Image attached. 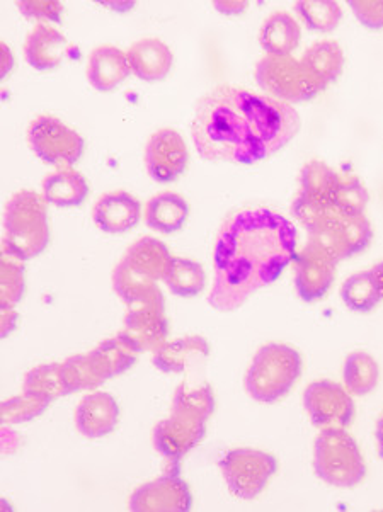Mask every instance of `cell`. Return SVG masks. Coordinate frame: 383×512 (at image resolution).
I'll list each match as a JSON object with an SVG mask.
<instances>
[{
  "label": "cell",
  "mask_w": 383,
  "mask_h": 512,
  "mask_svg": "<svg viewBox=\"0 0 383 512\" xmlns=\"http://www.w3.org/2000/svg\"><path fill=\"white\" fill-rule=\"evenodd\" d=\"M132 74L143 82H161L172 70L174 55L159 38H143L133 43L126 52Z\"/></svg>",
  "instance_id": "obj_21"
},
{
  "label": "cell",
  "mask_w": 383,
  "mask_h": 512,
  "mask_svg": "<svg viewBox=\"0 0 383 512\" xmlns=\"http://www.w3.org/2000/svg\"><path fill=\"white\" fill-rule=\"evenodd\" d=\"M19 11L38 24L58 23L62 19L63 4L57 0H26L18 2Z\"/></svg>",
  "instance_id": "obj_39"
},
{
  "label": "cell",
  "mask_w": 383,
  "mask_h": 512,
  "mask_svg": "<svg viewBox=\"0 0 383 512\" xmlns=\"http://www.w3.org/2000/svg\"><path fill=\"white\" fill-rule=\"evenodd\" d=\"M145 222L159 234H174L183 228L189 217L188 201L172 191L155 194L145 205Z\"/></svg>",
  "instance_id": "obj_27"
},
{
  "label": "cell",
  "mask_w": 383,
  "mask_h": 512,
  "mask_svg": "<svg viewBox=\"0 0 383 512\" xmlns=\"http://www.w3.org/2000/svg\"><path fill=\"white\" fill-rule=\"evenodd\" d=\"M137 356L138 353H135L120 336H116L101 342L98 348L89 351L86 354V359L96 382L98 385H103L111 378L130 370L135 365Z\"/></svg>",
  "instance_id": "obj_24"
},
{
  "label": "cell",
  "mask_w": 383,
  "mask_h": 512,
  "mask_svg": "<svg viewBox=\"0 0 383 512\" xmlns=\"http://www.w3.org/2000/svg\"><path fill=\"white\" fill-rule=\"evenodd\" d=\"M372 239V223L365 215L349 217L334 211L324 222L309 230L307 244L338 264L365 251Z\"/></svg>",
  "instance_id": "obj_9"
},
{
  "label": "cell",
  "mask_w": 383,
  "mask_h": 512,
  "mask_svg": "<svg viewBox=\"0 0 383 512\" xmlns=\"http://www.w3.org/2000/svg\"><path fill=\"white\" fill-rule=\"evenodd\" d=\"M302 28L292 14L285 11H276L264 19L259 31V45L266 55L286 57L292 55L300 45Z\"/></svg>",
  "instance_id": "obj_25"
},
{
  "label": "cell",
  "mask_w": 383,
  "mask_h": 512,
  "mask_svg": "<svg viewBox=\"0 0 383 512\" xmlns=\"http://www.w3.org/2000/svg\"><path fill=\"white\" fill-rule=\"evenodd\" d=\"M50 242L48 201L43 194L23 189L7 201L4 213V254L19 261L40 256Z\"/></svg>",
  "instance_id": "obj_4"
},
{
  "label": "cell",
  "mask_w": 383,
  "mask_h": 512,
  "mask_svg": "<svg viewBox=\"0 0 383 512\" xmlns=\"http://www.w3.org/2000/svg\"><path fill=\"white\" fill-rule=\"evenodd\" d=\"M295 11L317 33H332L343 21V9L336 0H302L295 4Z\"/></svg>",
  "instance_id": "obj_32"
},
{
  "label": "cell",
  "mask_w": 383,
  "mask_h": 512,
  "mask_svg": "<svg viewBox=\"0 0 383 512\" xmlns=\"http://www.w3.org/2000/svg\"><path fill=\"white\" fill-rule=\"evenodd\" d=\"M213 7L223 16H241L249 9V2L246 0H222V2H213Z\"/></svg>",
  "instance_id": "obj_41"
},
{
  "label": "cell",
  "mask_w": 383,
  "mask_h": 512,
  "mask_svg": "<svg viewBox=\"0 0 383 512\" xmlns=\"http://www.w3.org/2000/svg\"><path fill=\"white\" fill-rule=\"evenodd\" d=\"M215 410V395L208 383L183 382L172 397L171 412L208 421Z\"/></svg>",
  "instance_id": "obj_30"
},
{
  "label": "cell",
  "mask_w": 383,
  "mask_h": 512,
  "mask_svg": "<svg viewBox=\"0 0 383 512\" xmlns=\"http://www.w3.org/2000/svg\"><path fill=\"white\" fill-rule=\"evenodd\" d=\"M189 152L181 133L161 128L149 138L145 147V167L157 183H172L183 176L188 167Z\"/></svg>",
  "instance_id": "obj_14"
},
{
  "label": "cell",
  "mask_w": 383,
  "mask_h": 512,
  "mask_svg": "<svg viewBox=\"0 0 383 512\" xmlns=\"http://www.w3.org/2000/svg\"><path fill=\"white\" fill-rule=\"evenodd\" d=\"M380 366L377 359L366 351L349 354L343 366V385L351 395L365 397L378 387Z\"/></svg>",
  "instance_id": "obj_29"
},
{
  "label": "cell",
  "mask_w": 383,
  "mask_h": 512,
  "mask_svg": "<svg viewBox=\"0 0 383 512\" xmlns=\"http://www.w3.org/2000/svg\"><path fill=\"white\" fill-rule=\"evenodd\" d=\"M69 53V41L53 26L36 24L24 41V58L35 70L48 72L62 65Z\"/></svg>",
  "instance_id": "obj_20"
},
{
  "label": "cell",
  "mask_w": 383,
  "mask_h": 512,
  "mask_svg": "<svg viewBox=\"0 0 383 512\" xmlns=\"http://www.w3.org/2000/svg\"><path fill=\"white\" fill-rule=\"evenodd\" d=\"M104 6L109 7V9H120V12L128 11V9H132L135 4L133 2H128V4H123V2H111V4H104Z\"/></svg>",
  "instance_id": "obj_46"
},
{
  "label": "cell",
  "mask_w": 383,
  "mask_h": 512,
  "mask_svg": "<svg viewBox=\"0 0 383 512\" xmlns=\"http://www.w3.org/2000/svg\"><path fill=\"white\" fill-rule=\"evenodd\" d=\"M336 281V262L326 254L305 245L295 257V290L303 302H319Z\"/></svg>",
  "instance_id": "obj_17"
},
{
  "label": "cell",
  "mask_w": 383,
  "mask_h": 512,
  "mask_svg": "<svg viewBox=\"0 0 383 512\" xmlns=\"http://www.w3.org/2000/svg\"><path fill=\"white\" fill-rule=\"evenodd\" d=\"M303 373L302 354L283 342H268L254 354L244 378L251 399L275 404L292 392Z\"/></svg>",
  "instance_id": "obj_5"
},
{
  "label": "cell",
  "mask_w": 383,
  "mask_h": 512,
  "mask_svg": "<svg viewBox=\"0 0 383 512\" xmlns=\"http://www.w3.org/2000/svg\"><path fill=\"white\" fill-rule=\"evenodd\" d=\"M191 506V490L176 473L140 485L130 497V509L137 512H183Z\"/></svg>",
  "instance_id": "obj_15"
},
{
  "label": "cell",
  "mask_w": 383,
  "mask_h": 512,
  "mask_svg": "<svg viewBox=\"0 0 383 512\" xmlns=\"http://www.w3.org/2000/svg\"><path fill=\"white\" fill-rule=\"evenodd\" d=\"M344 305L356 313H370L382 302L368 271L351 274L339 290Z\"/></svg>",
  "instance_id": "obj_33"
},
{
  "label": "cell",
  "mask_w": 383,
  "mask_h": 512,
  "mask_svg": "<svg viewBox=\"0 0 383 512\" xmlns=\"http://www.w3.org/2000/svg\"><path fill=\"white\" fill-rule=\"evenodd\" d=\"M118 336L135 353H155L166 344L169 336V322L164 303H147L128 308L123 319V329Z\"/></svg>",
  "instance_id": "obj_13"
},
{
  "label": "cell",
  "mask_w": 383,
  "mask_h": 512,
  "mask_svg": "<svg viewBox=\"0 0 383 512\" xmlns=\"http://www.w3.org/2000/svg\"><path fill=\"white\" fill-rule=\"evenodd\" d=\"M303 407L319 429H346L355 419L353 395L341 383L319 380L303 392Z\"/></svg>",
  "instance_id": "obj_12"
},
{
  "label": "cell",
  "mask_w": 383,
  "mask_h": 512,
  "mask_svg": "<svg viewBox=\"0 0 383 512\" xmlns=\"http://www.w3.org/2000/svg\"><path fill=\"white\" fill-rule=\"evenodd\" d=\"M220 468L227 487L235 497L254 501L278 472V460L266 451L239 448L223 456Z\"/></svg>",
  "instance_id": "obj_10"
},
{
  "label": "cell",
  "mask_w": 383,
  "mask_h": 512,
  "mask_svg": "<svg viewBox=\"0 0 383 512\" xmlns=\"http://www.w3.org/2000/svg\"><path fill=\"white\" fill-rule=\"evenodd\" d=\"M172 261L174 257L161 240L142 237L133 242L113 271L111 279L116 295L128 308L164 303V295L157 283L164 281Z\"/></svg>",
  "instance_id": "obj_3"
},
{
  "label": "cell",
  "mask_w": 383,
  "mask_h": 512,
  "mask_svg": "<svg viewBox=\"0 0 383 512\" xmlns=\"http://www.w3.org/2000/svg\"><path fill=\"white\" fill-rule=\"evenodd\" d=\"M120 421V407L106 392L86 395L75 410L77 431L89 439H99L115 431Z\"/></svg>",
  "instance_id": "obj_19"
},
{
  "label": "cell",
  "mask_w": 383,
  "mask_h": 512,
  "mask_svg": "<svg viewBox=\"0 0 383 512\" xmlns=\"http://www.w3.org/2000/svg\"><path fill=\"white\" fill-rule=\"evenodd\" d=\"M164 283L174 295L193 298L205 290V269L200 262L191 261L186 257H174Z\"/></svg>",
  "instance_id": "obj_31"
},
{
  "label": "cell",
  "mask_w": 383,
  "mask_h": 512,
  "mask_svg": "<svg viewBox=\"0 0 383 512\" xmlns=\"http://www.w3.org/2000/svg\"><path fill=\"white\" fill-rule=\"evenodd\" d=\"M349 9L355 14L366 29L382 31L383 29V0H353L348 2Z\"/></svg>",
  "instance_id": "obj_40"
},
{
  "label": "cell",
  "mask_w": 383,
  "mask_h": 512,
  "mask_svg": "<svg viewBox=\"0 0 383 512\" xmlns=\"http://www.w3.org/2000/svg\"><path fill=\"white\" fill-rule=\"evenodd\" d=\"M28 143L45 164L74 167L86 148L84 138L50 114H41L29 125Z\"/></svg>",
  "instance_id": "obj_11"
},
{
  "label": "cell",
  "mask_w": 383,
  "mask_h": 512,
  "mask_svg": "<svg viewBox=\"0 0 383 512\" xmlns=\"http://www.w3.org/2000/svg\"><path fill=\"white\" fill-rule=\"evenodd\" d=\"M132 74L126 53L113 45L94 48L87 62V80L96 91L111 92Z\"/></svg>",
  "instance_id": "obj_22"
},
{
  "label": "cell",
  "mask_w": 383,
  "mask_h": 512,
  "mask_svg": "<svg viewBox=\"0 0 383 512\" xmlns=\"http://www.w3.org/2000/svg\"><path fill=\"white\" fill-rule=\"evenodd\" d=\"M254 75L266 96L275 97L286 104L307 103L327 89L326 84L293 55H264L256 65Z\"/></svg>",
  "instance_id": "obj_7"
},
{
  "label": "cell",
  "mask_w": 383,
  "mask_h": 512,
  "mask_svg": "<svg viewBox=\"0 0 383 512\" xmlns=\"http://www.w3.org/2000/svg\"><path fill=\"white\" fill-rule=\"evenodd\" d=\"M373 279V285L377 288L380 300H383V261L373 264L372 269L368 271Z\"/></svg>",
  "instance_id": "obj_44"
},
{
  "label": "cell",
  "mask_w": 383,
  "mask_h": 512,
  "mask_svg": "<svg viewBox=\"0 0 383 512\" xmlns=\"http://www.w3.org/2000/svg\"><path fill=\"white\" fill-rule=\"evenodd\" d=\"M23 293V261L2 254V261H0V303H2V307H16V303L23 298Z\"/></svg>",
  "instance_id": "obj_36"
},
{
  "label": "cell",
  "mask_w": 383,
  "mask_h": 512,
  "mask_svg": "<svg viewBox=\"0 0 383 512\" xmlns=\"http://www.w3.org/2000/svg\"><path fill=\"white\" fill-rule=\"evenodd\" d=\"M45 400L36 399L33 395L24 393L18 397L6 400L2 404V421L4 424H23V422L33 421L36 417H40L48 407Z\"/></svg>",
  "instance_id": "obj_37"
},
{
  "label": "cell",
  "mask_w": 383,
  "mask_h": 512,
  "mask_svg": "<svg viewBox=\"0 0 383 512\" xmlns=\"http://www.w3.org/2000/svg\"><path fill=\"white\" fill-rule=\"evenodd\" d=\"M302 62L317 79L326 86H331L332 82H336L343 74L346 58L343 46L339 45L338 41L322 40L305 50Z\"/></svg>",
  "instance_id": "obj_28"
},
{
  "label": "cell",
  "mask_w": 383,
  "mask_h": 512,
  "mask_svg": "<svg viewBox=\"0 0 383 512\" xmlns=\"http://www.w3.org/2000/svg\"><path fill=\"white\" fill-rule=\"evenodd\" d=\"M60 365H62L65 392H84V390H94L99 387L96 378L91 373V368L87 365L86 354L72 356V358L65 359Z\"/></svg>",
  "instance_id": "obj_38"
},
{
  "label": "cell",
  "mask_w": 383,
  "mask_h": 512,
  "mask_svg": "<svg viewBox=\"0 0 383 512\" xmlns=\"http://www.w3.org/2000/svg\"><path fill=\"white\" fill-rule=\"evenodd\" d=\"M206 422L195 417L171 412L152 431V443L167 461L178 463L189 451L200 444L205 436Z\"/></svg>",
  "instance_id": "obj_16"
},
{
  "label": "cell",
  "mask_w": 383,
  "mask_h": 512,
  "mask_svg": "<svg viewBox=\"0 0 383 512\" xmlns=\"http://www.w3.org/2000/svg\"><path fill=\"white\" fill-rule=\"evenodd\" d=\"M370 203V194L366 191L365 184L355 174H341L339 176L338 191H336V211L356 217L365 215L366 206Z\"/></svg>",
  "instance_id": "obj_35"
},
{
  "label": "cell",
  "mask_w": 383,
  "mask_h": 512,
  "mask_svg": "<svg viewBox=\"0 0 383 512\" xmlns=\"http://www.w3.org/2000/svg\"><path fill=\"white\" fill-rule=\"evenodd\" d=\"M12 63H14V57H12L9 46H7L6 43H0V65H2L0 74H2V77H6V75L11 72Z\"/></svg>",
  "instance_id": "obj_43"
},
{
  "label": "cell",
  "mask_w": 383,
  "mask_h": 512,
  "mask_svg": "<svg viewBox=\"0 0 383 512\" xmlns=\"http://www.w3.org/2000/svg\"><path fill=\"white\" fill-rule=\"evenodd\" d=\"M315 475L338 489H353L366 477L360 446L346 429H322L314 443Z\"/></svg>",
  "instance_id": "obj_6"
},
{
  "label": "cell",
  "mask_w": 383,
  "mask_h": 512,
  "mask_svg": "<svg viewBox=\"0 0 383 512\" xmlns=\"http://www.w3.org/2000/svg\"><path fill=\"white\" fill-rule=\"evenodd\" d=\"M18 324V313L14 312V307H2V315H0V334L7 337L12 330L16 329Z\"/></svg>",
  "instance_id": "obj_42"
},
{
  "label": "cell",
  "mask_w": 383,
  "mask_h": 512,
  "mask_svg": "<svg viewBox=\"0 0 383 512\" xmlns=\"http://www.w3.org/2000/svg\"><path fill=\"white\" fill-rule=\"evenodd\" d=\"M375 439H377L378 456L383 458V412L382 416L378 417L377 429H375Z\"/></svg>",
  "instance_id": "obj_45"
},
{
  "label": "cell",
  "mask_w": 383,
  "mask_h": 512,
  "mask_svg": "<svg viewBox=\"0 0 383 512\" xmlns=\"http://www.w3.org/2000/svg\"><path fill=\"white\" fill-rule=\"evenodd\" d=\"M295 257L297 230L285 215L258 206L230 213L215 244L210 307L222 313L239 310L275 283Z\"/></svg>",
  "instance_id": "obj_2"
},
{
  "label": "cell",
  "mask_w": 383,
  "mask_h": 512,
  "mask_svg": "<svg viewBox=\"0 0 383 512\" xmlns=\"http://www.w3.org/2000/svg\"><path fill=\"white\" fill-rule=\"evenodd\" d=\"M43 196L48 205L58 208H74L87 200L89 196V184L81 172L74 167H58L57 171L43 179L41 184Z\"/></svg>",
  "instance_id": "obj_26"
},
{
  "label": "cell",
  "mask_w": 383,
  "mask_h": 512,
  "mask_svg": "<svg viewBox=\"0 0 383 512\" xmlns=\"http://www.w3.org/2000/svg\"><path fill=\"white\" fill-rule=\"evenodd\" d=\"M302 128L292 104L246 87H215L196 103L191 135L208 162L251 165L278 154Z\"/></svg>",
  "instance_id": "obj_1"
},
{
  "label": "cell",
  "mask_w": 383,
  "mask_h": 512,
  "mask_svg": "<svg viewBox=\"0 0 383 512\" xmlns=\"http://www.w3.org/2000/svg\"><path fill=\"white\" fill-rule=\"evenodd\" d=\"M24 393L33 395L36 399L45 400L52 404L58 397L67 395L65 385H63L62 365H41L36 366L35 370L29 371L24 378Z\"/></svg>",
  "instance_id": "obj_34"
},
{
  "label": "cell",
  "mask_w": 383,
  "mask_h": 512,
  "mask_svg": "<svg viewBox=\"0 0 383 512\" xmlns=\"http://www.w3.org/2000/svg\"><path fill=\"white\" fill-rule=\"evenodd\" d=\"M210 354V344L205 337L184 336L169 341L152 356L155 368L164 373H186L200 366Z\"/></svg>",
  "instance_id": "obj_23"
},
{
  "label": "cell",
  "mask_w": 383,
  "mask_h": 512,
  "mask_svg": "<svg viewBox=\"0 0 383 512\" xmlns=\"http://www.w3.org/2000/svg\"><path fill=\"white\" fill-rule=\"evenodd\" d=\"M338 172L321 160H310L300 172V189L293 201V217L307 228V232L324 222L336 211V191L339 186Z\"/></svg>",
  "instance_id": "obj_8"
},
{
  "label": "cell",
  "mask_w": 383,
  "mask_h": 512,
  "mask_svg": "<svg viewBox=\"0 0 383 512\" xmlns=\"http://www.w3.org/2000/svg\"><path fill=\"white\" fill-rule=\"evenodd\" d=\"M142 218V205L126 191H111L99 198L92 208V220L104 234H125L137 227Z\"/></svg>",
  "instance_id": "obj_18"
}]
</instances>
